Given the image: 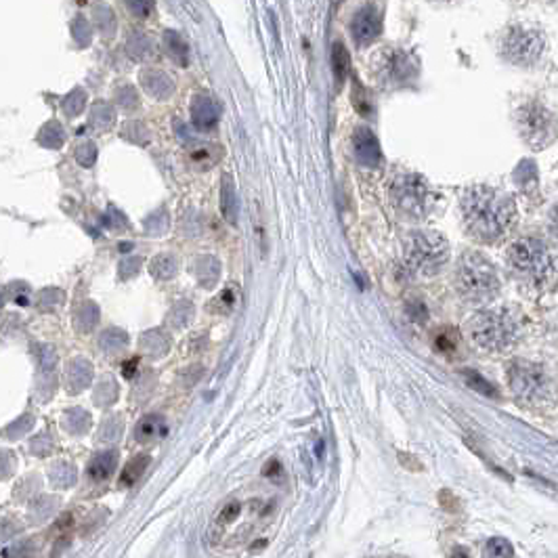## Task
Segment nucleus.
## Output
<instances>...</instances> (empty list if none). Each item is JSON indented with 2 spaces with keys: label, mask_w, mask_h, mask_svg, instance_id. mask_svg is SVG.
Masks as SVG:
<instances>
[{
  "label": "nucleus",
  "mask_w": 558,
  "mask_h": 558,
  "mask_svg": "<svg viewBox=\"0 0 558 558\" xmlns=\"http://www.w3.org/2000/svg\"><path fill=\"white\" fill-rule=\"evenodd\" d=\"M332 67H334V76H336L338 84H342V80L348 74V67H351V59H348V51L340 42L334 44V51H332Z\"/></svg>",
  "instance_id": "obj_24"
},
{
  "label": "nucleus",
  "mask_w": 558,
  "mask_h": 558,
  "mask_svg": "<svg viewBox=\"0 0 558 558\" xmlns=\"http://www.w3.org/2000/svg\"><path fill=\"white\" fill-rule=\"evenodd\" d=\"M506 260L519 275L541 282L552 273V254L548 246L537 237H521L510 244Z\"/></svg>",
  "instance_id": "obj_6"
},
{
  "label": "nucleus",
  "mask_w": 558,
  "mask_h": 558,
  "mask_svg": "<svg viewBox=\"0 0 558 558\" xmlns=\"http://www.w3.org/2000/svg\"><path fill=\"white\" fill-rule=\"evenodd\" d=\"M84 103H87V93L80 91V89L72 91V93H69V95L65 97V101H63V111H65V116H67V118H76V116L84 109Z\"/></svg>",
  "instance_id": "obj_30"
},
{
  "label": "nucleus",
  "mask_w": 558,
  "mask_h": 558,
  "mask_svg": "<svg viewBox=\"0 0 558 558\" xmlns=\"http://www.w3.org/2000/svg\"><path fill=\"white\" fill-rule=\"evenodd\" d=\"M166 433H168V426H166V420L162 415H145L134 429V437L138 443L158 441V439L166 437Z\"/></svg>",
  "instance_id": "obj_14"
},
{
  "label": "nucleus",
  "mask_w": 558,
  "mask_h": 558,
  "mask_svg": "<svg viewBox=\"0 0 558 558\" xmlns=\"http://www.w3.org/2000/svg\"><path fill=\"white\" fill-rule=\"evenodd\" d=\"M449 260V244L437 231H411L403 244V262L409 273L435 275Z\"/></svg>",
  "instance_id": "obj_5"
},
{
  "label": "nucleus",
  "mask_w": 558,
  "mask_h": 558,
  "mask_svg": "<svg viewBox=\"0 0 558 558\" xmlns=\"http://www.w3.org/2000/svg\"><path fill=\"white\" fill-rule=\"evenodd\" d=\"M32 552H34V548H32L28 541H19V543L7 548V550L3 552V556H5V558H30Z\"/></svg>",
  "instance_id": "obj_39"
},
{
  "label": "nucleus",
  "mask_w": 558,
  "mask_h": 558,
  "mask_svg": "<svg viewBox=\"0 0 558 558\" xmlns=\"http://www.w3.org/2000/svg\"><path fill=\"white\" fill-rule=\"evenodd\" d=\"M150 269H152L154 277H158V279H172L177 275V262H174L172 256H166V254L156 256L152 260V267Z\"/></svg>",
  "instance_id": "obj_28"
},
{
  "label": "nucleus",
  "mask_w": 558,
  "mask_h": 558,
  "mask_svg": "<svg viewBox=\"0 0 558 558\" xmlns=\"http://www.w3.org/2000/svg\"><path fill=\"white\" fill-rule=\"evenodd\" d=\"M514 548L506 537H492L487 539L483 548V558H512Z\"/></svg>",
  "instance_id": "obj_23"
},
{
  "label": "nucleus",
  "mask_w": 558,
  "mask_h": 558,
  "mask_svg": "<svg viewBox=\"0 0 558 558\" xmlns=\"http://www.w3.org/2000/svg\"><path fill=\"white\" fill-rule=\"evenodd\" d=\"M449 558H470V552H468L466 548H462V546H458V548L453 550V554H451Z\"/></svg>",
  "instance_id": "obj_46"
},
{
  "label": "nucleus",
  "mask_w": 558,
  "mask_h": 558,
  "mask_svg": "<svg viewBox=\"0 0 558 558\" xmlns=\"http://www.w3.org/2000/svg\"><path fill=\"white\" fill-rule=\"evenodd\" d=\"M152 40L145 36V34H132L128 38V55L132 59H138V61H143L147 57H152Z\"/></svg>",
  "instance_id": "obj_26"
},
{
  "label": "nucleus",
  "mask_w": 558,
  "mask_h": 558,
  "mask_svg": "<svg viewBox=\"0 0 558 558\" xmlns=\"http://www.w3.org/2000/svg\"><path fill=\"white\" fill-rule=\"evenodd\" d=\"M168 346H170V342H168L166 334H162V332H147L141 338V348L147 351L152 357H162L164 353H168Z\"/></svg>",
  "instance_id": "obj_22"
},
{
  "label": "nucleus",
  "mask_w": 558,
  "mask_h": 558,
  "mask_svg": "<svg viewBox=\"0 0 558 558\" xmlns=\"http://www.w3.org/2000/svg\"><path fill=\"white\" fill-rule=\"evenodd\" d=\"M355 152H357V158L368 166H376L378 160H380L378 143H376V138L370 134V130H359L355 134Z\"/></svg>",
  "instance_id": "obj_16"
},
{
  "label": "nucleus",
  "mask_w": 558,
  "mask_h": 558,
  "mask_svg": "<svg viewBox=\"0 0 558 558\" xmlns=\"http://www.w3.org/2000/svg\"><path fill=\"white\" fill-rule=\"evenodd\" d=\"M164 46H166L168 55H170L174 61H179L183 67L189 63V48H187V42L183 40L181 34H177V32H166V34H164Z\"/></svg>",
  "instance_id": "obj_20"
},
{
  "label": "nucleus",
  "mask_w": 558,
  "mask_h": 558,
  "mask_svg": "<svg viewBox=\"0 0 558 558\" xmlns=\"http://www.w3.org/2000/svg\"><path fill=\"white\" fill-rule=\"evenodd\" d=\"M221 210H223V217L229 221V223H237V195H235V187H233V181L229 174L223 177V185H221Z\"/></svg>",
  "instance_id": "obj_18"
},
{
  "label": "nucleus",
  "mask_w": 558,
  "mask_h": 558,
  "mask_svg": "<svg viewBox=\"0 0 558 558\" xmlns=\"http://www.w3.org/2000/svg\"><path fill=\"white\" fill-rule=\"evenodd\" d=\"M390 199L395 208L411 219H422L433 204L426 179L420 174H399L390 183Z\"/></svg>",
  "instance_id": "obj_7"
},
{
  "label": "nucleus",
  "mask_w": 558,
  "mask_h": 558,
  "mask_svg": "<svg viewBox=\"0 0 558 558\" xmlns=\"http://www.w3.org/2000/svg\"><path fill=\"white\" fill-rule=\"evenodd\" d=\"M508 384L514 393V397L529 405V407H550L556 401V384L548 376V372L533 361L514 359L510 361L508 370Z\"/></svg>",
  "instance_id": "obj_3"
},
{
  "label": "nucleus",
  "mask_w": 558,
  "mask_h": 558,
  "mask_svg": "<svg viewBox=\"0 0 558 558\" xmlns=\"http://www.w3.org/2000/svg\"><path fill=\"white\" fill-rule=\"evenodd\" d=\"M382 30V15L378 13L376 5H366L361 7L353 19H351V32H353V40L361 46L374 42L378 38Z\"/></svg>",
  "instance_id": "obj_11"
},
{
  "label": "nucleus",
  "mask_w": 558,
  "mask_h": 558,
  "mask_svg": "<svg viewBox=\"0 0 558 558\" xmlns=\"http://www.w3.org/2000/svg\"><path fill=\"white\" fill-rule=\"evenodd\" d=\"M550 223H552L554 231H558V206H554V210L550 213Z\"/></svg>",
  "instance_id": "obj_47"
},
{
  "label": "nucleus",
  "mask_w": 558,
  "mask_h": 558,
  "mask_svg": "<svg viewBox=\"0 0 558 558\" xmlns=\"http://www.w3.org/2000/svg\"><path fill=\"white\" fill-rule=\"evenodd\" d=\"M464 378H466V384L470 388H474V390H478V393H483L487 397H498V390L489 382H487L480 374H476V372H464Z\"/></svg>",
  "instance_id": "obj_32"
},
{
  "label": "nucleus",
  "mask_w": 558,
  "mask_h": 558,
  "mask_svg": "<svg viewBox=\"0 0 558 558\" xmlns=\"http://www.w3.org/2000/svg\"><path fill=\"white\" fill-rule=\"evenodd\" d=\"M122 134H124L126 138H130L132 143H138V145L147 143V138H150V132H147V128H145L141 122H128V124L124 126Z\"/></svg>",
  "instance_id": "obj_34"
},
{
  "label": "nucleus",
  "mask_w": 558,
  "mask_h": 558,
  "mask_svg": "<svg viewBox=\"0 0 558 558\" xmlns=\"http://www.w3.org/2000/svg\"><path fill=\"white\" fill-rule=\"evenodd\" d=\"M126 344V336L124 332H116V330H109L101 336V346L105 348L107 353L111 351H120V348Z\"/></svg>",
  "instance_id": "obj_35"
},
{
  "label": "nucleus",
  "mask_w": 558,
  "mask_h": 558,
  "mask_svg": "<svg viewBox=\"0 0 558 558\" xmlns=\"http://www.w3.org/2000/svg\"><path fill=\"white\" fill-rule=\"evenodd\" d=\"M141 80H143L145 91L156 99H166L174 93V84H172L170 76L160 72V69H145Z\"/></svg>",
  "instance_id": "obj_15"
},
{
  "label": "nucleus",
  "mask_w": 558,
  "mask_h": 558,
  "mask_svg": "<svg viewBox=\"0 0 558 558\" xmlns=\"http://www.w3.org/2000/svg\"><path fill=\"white\" fill-rule=\"evenodd\" d=\"M136 363H138L136 359H132V361L124 363V376H126V378H130V376L134 374V370H136Z\"/></svg>",
  "instance_id": "obj_45"
},
{
  "label": "nucleus",
  "mask_w": 558,
  "mask_h": 558,
  "mask_svg": "<svg viewBox=\"0 0 558 558\" xmlns=\"http://www.w3.org/2000/svg\"><path fill=\"white\" fill-rule=\"evenodd\" d=\"M91 122L99 128H109L111 122H114V109L109 103H97L93 107V116H91Z\"/></svg>",
  "instance_id": "obj_33"
},
{
  "label": "nucleus",
  "mask_w": 558,
  "mask_h": 558,
  "mask_svg": "<svg viewBox=\"0 0 558 558\" xmlns=\"http://www.w3.org/2000/svg\"><path fill=\"white\" fill-rule=\"evenodd\" d=\"M38 141H40L44 147H48V150H57V147H61V143H63V130H61V124H59V122H48V124L42 128V132H40V136H38Z\"/></svg>",
  "instance_id": "obj_27"
},
{
  "label": "nucleus",
  "mask_w": 558,
  "mask_h": 558,
  "mask_svg": "<svg viewBox=\"0 0 558 558\" xmlns=\"http://www.w3.org/2000/svg\"><path fill=\"white\" fill-rule=\"evenodd\" d=\"M409 74H411V61L399 48H386L376 59V76L384 84H401L409 80Z\"/></svg>",
  "instance_id": "obj_10"
},
{
  "label": "nucleus",
  "mask_w": 558,
  "mask_h": 558,
  "mask_svg": "<svg viewBox=\"0 0 558 558\" xmlns=\"http://www.w3.org/2000/svg\"><path fill=\"white\" fill-rule=\"evenodd\" d=\"M401 462H403L405 466H411L413 470H420V468H422V466H420V462H415V460H411V458H407V460H405V458L401 456Z\"/></svg>",
  "instance_id": "obj_48"
},
{
  "label": "nucleus",
  "mask_w": 558,
  "mask_h": 558,
  "mask_svg": "<svg viewBox=\"0 0 558 558\" xmlns=\"http://www.w3.org/2000/svg\"><path fill=\"white\" fill-rule=\"evenodd\" d=\"M468 334L472 342L485 351L502 353L521 336V319L508 307H492L476 311L468 319Z\"/></svg>",
  "instance_id": "obj_2"
},
{
  "label": "nucleus",
  "mask_w": 558,
  "mask_h": 558,
  "mask_svg": "<svg viewBox=\"0 0 558 558\" xmlns=\"http://www.w3.org/2000/svg\"><path fill=\"white\" fill-rule=\"evenodd\" d=\"M76 160L82 164V166H87V168H91L93 164H95V160H97V147H95V143H82L80 147H78V152H76Z\"/></svg>",
  "instance_id": "obj_37"
},
{
  "label": "nucleus",
  "mask_w": 558,
  "mask_h": 558,
  "mask_svg": "<svg viewBox=\"0 0 558 558\" xmlns=\"http://www.w3.org/2000/svg\"><path fill=\"white\" fill-rule=\"evenodd\" d=\"M3 298H5V294H3V290H0V305H3Z\"/></svg>",
  "instance_id": "obj_49"
},
{
  "label": "nucleus",
  "mask_w": 558,
  "mask_h": 558,
  "mask_svg": "<svg viewBox=\"0 0 558 558\" xmlns=\"http://www.w3.org/2000/svg\"><path fill=\"white\" fill-rule=\"evenodd\" d=\"M97 26L105 34H109L116 28V21H114V17H111V13H109L107 7H99V11H97Z\"/></svg>",
  "instance_id": "obj_41"
},
{
  "label": "nucleus",
  "mask_w": 558,
  "mask_h": 558,
  "mask_svg": "<svg viewBox=\"0 0 558 558\" xmlns=\"http://www.w3.org/2000/svg\"><path fill=\"white\" fill-rule=\"evenodd\" d=\"M240 512H242V506H240L237 502H231V504H227V506L221 510L217 523H219V525H229V523H233V521L240 516Z\"/></svg>",
  "instance_id": "obj_40"
},
{
  "label": "nucleus",
  "mask_w": 558,
  "mask_h": 558,
  "mask_svg": "<svg viewBox=\"0 0 558 558\" xmlns=\"http://www.w3.org/2000/svg\"><path fill=\"white\" fill-rule=\"evenodd\" d=\"M219 158H221V152H219V147H215V145H201V147L191 150V154H189L191 164H193L195 168H201V170L215 166Z\"/></svg>",
  "instance_id": "obj_21"
},
{
  "label": "nucleus",
  "mask_w": 558,
  "mask_h": 558,
  "mask_svg": "<svg viewBox=\"0 0 558 558\" xmlns=\"http://www.w3.org/2000/svg\"><path fill=\"white\" fill-rule=\"evenodd\" d=\"M456 286L470 303L492 300L500 290V279L494 264L478 252H466L456 269Z\"/></svg>",
  "instance_id": "obj_4"
},
{
  "label": "nucleus",
  "mask_w": 558,
  "mask_h": 558,
  "mask_svg": "<svg viewBox=\"0 0 558 558\" xmlns=\"http://www.w3.org/2000/svg\"><path fill=\"white\" fill-rule=\"evenodd\" d=\"M195 264H197L195 273H197V279L201 282V286H213L219 279V262L215 258L201 256Z\"/></svg>",
  "instance_id": "obj_25"
},
{
  "label": "nucleus",
  "mask_w": 558,
  "mask_h": 558,
  "mask_svg": "<svg viewBox=\"0 0 558 558\" xmlns=\"http://www.w3.org/2000/svg\"><path fill=\"white\" fill-rule=\"evenodd\" d=\"M279 472H282V468H279V462H275V460L264 466V476H277Z\"/></svg>",
  "instance_id": "obj_44"
},
{
  "label": "nucleus",
  "mask_w": 558,
  "mask_h": 558,
  "mask_svg": "<svg viewBox=\"0 0 558 558\" xmlns=\"http://www.w3.org/2000/svg\"><path fill=\"white\" fill-rule=\"evenodd\" d=\"M116 397H118V388H116V384H111L109 380L103 382V384L99 386L97 395H95L97 403H101V405H109Z\"/></svg>",
  "instance_id": "obj_38"
},
{
  "label": "nucleus",
  "mask_w": 558,
  "mask_h": 558,
  "mask_svg": "<svg viewBox=\"0 0 558 558\" xmlns=\"http://www.w3.org/2000/svg\"><path fill=\"white\" fill-rule=\"evenodd\" d=\"M191 114H193V124L199 130H210L217 120H219V107L217 103L206 97V95H197L191 103Z\"/></svg>",
  "instance_id": "obj_12"
},
{
  "label": "nucleus",
  "mask_w": 558,
  "mask_h": 558,
  "mask_svg": "<svg viewBox=\"0 0 558 558\" xmlns=\"http://www.w3.org/2000/svg\"><path fill=\"white\" fill-rule=\"evenodd\" d=\"M116 462H118V453H116V451L99 453V456H95V458L91 460L87 472H89V476H91L93 480L101 483V480H105V478L111 476V472H114V468H116Z\"/></svg>",
  "instance_id": "obj_17"
},
{
  "label": "nucleus",
  "mask_w": 558,
  "mask_h": 558,
  "mask_svg": "<svg viewBox=\"0 0 558 558\" xmlns=\"http://www.w3.org/2000/svg\"><path fill=\"white\" fill-rule=\"evenodd\" d=\"M93 380V368L87 359H74L69 361L67 370H65V382H67V390L69 393H80L82 388H87Z\"/></svg>",
  "instance_id": "obj_13"
},
{
  "label": "nucleus",
  "mask_w": 558,
  "mask_h": 558,
  "mask_svg": "<svg viewBox=\"0 0 558 558\" xmlns=\"http://www.w3.org/2000/svg\"><path fill=\"white\" fill-rule=\"evenodd\" d=\"M128 9L130 11H134L138 17H147L150 13H152V5L150 3H138V0H134V3H128Z\"/></svg>",
  "instance_id": "obj_43"
},
{
  "label": "nucleus",
  "mask_w": 558,
  "mask_h": 558,
  "mask_svg": "<svg viewBox=\"0 0 558 558\" xmlns=\"http://www.w3.org/2000/svg\"><path fill=\"white\" fill-rule=\"evenodd\" d=\"M191 317H193V307H191V303L181 300V303H177V305L170 309L168 321H170L172 327H183V325H187V323L191 321Z\"/></svg>",
  "instance_id": "obj_29"
},
{
  "label": "nucleus",
  "mask_w": 558,
  "mask_h": 558,
  "mask_svg": "<svg viewBox=\"0 0 558 558\" xmlns=\"http://www.w3.org/2000/svg\"><path fill=\"white\" fill-rule=\"evenodd\" d=\"M147 466H150V456H147V453H138V456H134V458L124 466V470H122V474H120V485H122V487H132L138 478L143 476V472L147 470Z\"/></svg>",
  "instance_id": "obj_19"
},
{
  "label": "nucleus",
  "mask_w": 558,
  "mask_h": 558,
  "mask_svg": "<svg viewBox=\"0 0 558 558\" xmlns=\"http://www.w3.org/2000/svg\"><path fill=\"white\" fill-rule=\"evenodd\" d=\"M462 215L470 235L485 244L502 240L516 223L514 199L489 185H474L462 197Z\"/></svg>",
  "instance_id": "obj_1"
},
{
  "label": "nucleus",
  "mask_w": 558,
  "mask_h": 558,
  "mask_svg": "<svg viewBox=\"0 0 558 558\" xmlns=\"http://www.w3.org/2000/svg\"><path fill=\"white\" fill-rule=\"evenodd\" d=\"M516 126H519L521 136L525 138V143L537 152L552 145L554 138L558 136V124L554 116L535 101L525 103L516 111Z\"/></svg>",
  "instance_id": "obj_8"
},
{
  "label": "nucleus",
  "mask_w": 558,
  "mask_h": 558,
  "mask_svg": "<svg viewBox=\"0 0 558 558\" xmlns=\"http://www.w3.org/2000/svg\"><path fill=\"white\" fill-rule=\"evenodd\" d=\"M439 504H441V508L447 510V512H458V510H460V500H458L449 489H443V492L439 494Z\"/></svg>",
  "instance_id": "obj_42"
},
{
  "label": "nucleus",
  "mask_w": 558,
  "mask_h": 558,
  "mask_svg": "<svg viewBox=\"0 0 558 558\" xmlns=\"http://www.w3.org/2000/svg\"><path fill=\"white\" fill-rule=\"evenodd\" d=\"M97 317H99V309L93 305V303H87L82 305V309L78 311V319H76V327L80 332H91L97 323Z\"/></svg>",
  "instance_id": "obj_31"
},
{
  "label": "nucleus",
  "mask_w": 558,
  "mask_h": 558,
  "mask_svg": "<svg viewBox=\"0 0 558 558\" xmlns=\"http://www.w3.org/2000/svg\"><path fill=\"white\" fill-rule=\"evenodd\" d=\"M546 40L537 30L512 28L502 40V55L516 65H531L543 53Z\"/></svg>",
  "instance_id": "obj_9"
},
{
  "label": "nucleus",
  "mask_w": 558,
  "mask_h": 558,
  "mask_svg": "<svg viewBox=\"0 0 558 558\" xmlns=\"http://www.w3.org/2000/svg\"><path fill=\"white\" fill-rule=\"evenodd\" d=\"M116 101L122 105V107H126V109H132V107H136L138 105V95H136V91L132 89V87H120L118 91H116Z\"/></svg>",
  "instance_id": "obj_36"
}]
</instances>
